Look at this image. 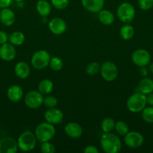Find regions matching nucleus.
Listing matches in <instances>:
<instances>
[{
	"label": "nucleus",
	"mask_w": 153,
	"mask_h": 153,
	"mask_svg": "<svg viewBox=\"0 0 153 153\" xmlns=\"http://www.w3.org/2000/svg\"><path fill=\"white\" fill-rule=\"evenodd\" d=\"M100 146L106 153H117L122 149V141L118 135L112 132L104 133L100 139Z\"/></svg>",
	"instance_id": "nucleus-1"
},
{
	"label": "nucleus",
	"mask_w": 153,
	"mask_h": 153,
	"mask_svg": "<svg viewBox=\"0 0 153 153\" xmlns=\"http://www.w3.org/2000/svg\"><path fill=\"white\" fill-rule=\"evenodd\" d=\"M146 105V95L138 91L131 94L126 102L128 110L131 113H140L145 108Z\"/></svg>",
	"instance_id": "nucleus-2"
},
{
	"label": "nucleus",
	"mask_w": 153,
	"mask_h": 153,
	"mask_svg": "<svg viewBox=\"0 0 153 153\" xmlns=\"http://www.w3.org/2000/svg\"><path fill=\"white\" fill-rule=\"evenodd\" d=\"M34 134L38 141L40 143L50 141L53 138L56 134L55 126L47 122L41 123L38 124L35 128Z\"/></svg>",
	"instance_id": "nucleus-3"
},
{
	"label": "nucleus",
	"mask_w": 153,
	"mask_h": 153,
	"mask_svg": "<svg viewBox=\"0 0 153 153\" xmlns=\"http://www.w3.org/2000/svg\"><path fill=\"white\" fill-rule=\"evenodd\" d=\"M35 134L31 131H25L21 133L17 139L19 149L22 152H31L35 148L37 144Z\"/></svg>",
	"instance_id": "nucleus-4"
},
{
	"label": "nucleus",
	"mask_w": 153,
	"mask_h": 153,
	"mask_svg": "<svg viewBox=\"0 0 153 153\" xmlns=\"http://www.w3.org/2000/svg\"><path fill=\"white\" fill-rule=\"evenodd\" d=\"M136 14V10L132 4L123 2L118 5L116 10V16L123 23H130L134 20Z\"/></svg>",
	"instance_id": "nucleus-5"
},
{
	"label": "nucleus",
	"mask_w": 153,
	"mask_h": 153,
	"mask_svg": "<svg viewBox=\"0 0 153 153\" xmlns=\"http://www.w3.org/2000/svg\"><path fill=\"white\" fill-rule=\"evenodd\" d=\"M50 58V55L47 51L44 50V49L38 50L32 56V66L35 70H43V69L46 68L47 66H49Z\"/></svg>",
	"instance_id": "nucleus-6"
},
{
	"label": "nucleus",
	"mask_w": 153,
	"mask_h": 153,
	"mask_svg": "<svg viewBox=\"0 0 153 153\" xmlns=\"http://www.w3.org/2000/svg\"><path fill=\"white\" fill-rule=\"evenodd\" d=\"M100 76L106 82H113L116 79L118 75L117 66L112 61H104L100 65Z\"/></svg>",
	"instance_id": "nucleus-7"
},
{
	"label": "nucleus",
	"mask_w": 153,
	"mask_h": 153,
	"mask_svg": "<svg viewBox=\"0 0 153 153\" xmlns=\"http://www.w3.org/2000/svg\"><path fill=\"white\" fill-rule=\"evenodd\" d=\"M44 95L38 91H31L26 94L24 102L28 108L31 109H37L43 105Z\"/></svg>",
	"instance_id": "nucleus-8"
},
{
	"label": "nucleus",
	"mask_w": 153,
	"mask_h": 153,
	"mask_svg": "<svg viewBox=\"0 0 153 153\" xmlns=\"http://www.w3.org/2000/svg\"><path fill=\"white\" fill-rule=\"evenodd\" d=\"M131 60L134 64L137 67H146L151 61V55L146 49H138L134 51L132 53Z\"/></svg>",
	"instance_id": "nucleus-9"
},
{
	"label": "nucleus",
	"mask_w": 153,
	"mask_h": 153,
	"mask_svg": "<svg viewBox=\"0 0 153 153\" xmlns=\"http://www.w3.org/2000/svg\"><path fill=\"white\" fill-rule=\"evenodd\" d=\"M124 143L130 149H136L140 147L144 142V137L142 134L138 131H128L124 135Z\"/></svg>",
	"instance_id": "nucleus-10"
},
{
	"label": "nucleus",
	"mask_w": 153,
	"mask_h": 153,
	"mask_svg": "<svg viewBox=\"0 0 153 153\" xmlns=\"http://www.w3.org/2000/svg\"><path fill=\"white\" fill-rule=\"evenodd\" d=\"M44 120L46 122L52 125H58L62 123L64 120V114L60 109L56 108H48L44 113Z\"/></svg>",
	"instance_id": "nucleus-11"
},
{
	"label": "nucleus",
	"mask_w": 153,
	"mask_h": 153,
	"mask_svg": "<svg viewBox=\"0 0 153 153\" xmlns=\"http://www.w3.org/2000/svg\"><path fill=\"white\" fill-rule=\"evenodd\" d=\"M19 149L17 140L10 137L0 139V153H15Z\"/></svg>",
	"instance_id": "nucleus-12"
},
{
	"label": "nucleus",
	"mask_w": 153,
	"mask_h": 153,
	"mask_svg": "<svg viewBox=\"0 0 153 153\" xmlns=\"http://www.w3.org/2000/svg\"><path fill=\"white\" fill-rule=\"evenodd\" d=\"M49 29L55 35H61L67 30V23L60 17H54L49 22Z\"/></svg>",
	"instance_id": "nucleus-13"
},
{
	"label": "nucleus",
	"mask_w": 153,
	"mask_h": 153,
	"mask_svg": "<svg viewBox=\"0 0 153 153\" xmlns=\"http://www.w3.org/2000/svg\"><path fill=\"white\" fill-rule=\"evenodd\" d=\"M16 55L15 46L9 42L0 45V58L4 61H13Z\"/></svg>",
	"instance_id": "nucleus-14"
},
{
	"label": "nucleus",
	"mask_w": 153,
	"mask_h": 153,
	"mask_svg": "<svg viewBox=\"0 0 153 153\" xmlns=\"http://www.w3.org/2000/svg\"><path fill=\"white\" fill-rule=\"evenodd\" d=\"M64 133L68 137L73 139L79 138L82 136L83 130L79 123L75 122L68 123L64 128Z\"/></svg>",
	"instance_id": "nucleus-15"
},
{
	"label": "nucleus",
	"mask_w": 153,
	"mask_h": 153,
	"mask_svg": "<svg viewBox=\"0 0 153 153\" xmlns=\"http://www.w3.org/2000/svg\"><path fill=\"white\" fill-rule=\"evenodd\" d=\"M104 0H81L82 5L90 13H98L104 5Z\"/></svg>",
	"instance_id": "nucleus-16"
},
{
	"label": "nucleus",
	"mask_w": 153,
	"mask_h": 153,
	"mask_svg": "<svg viewBox=\"0 0 153 153\" xmlns=\"http://www.w3.org/2000/svg\"><path fill=\"white\" fill-rule=\"evenodd\" d=\"M16 20V15L14 10L9 7L2 8L0 10V22L5 26H11Z\"/></svg>",
	"instance_id": "nucleus-17"
},
{
	"label": "nucleus",
	"mask_w": 153,
	"mask_h": 153,
	"mask_svg": "<svg viewBox=\"0 0 153 153\" xmlns=\"http://www.w3.org/2000/svg\"><path fill=\"white\" fill-rule=\"evenodd\" d=\"M7 97L10 101L13 102H18L23 97V90L20 85H11L7 91Z\"/></svg>",
	"instance_id": "nucleus-18"
},
{
	"label": "nucleus",
	"mask_w": 153,
	"mask_h": 153,
	"mask_svg": "<svg viewBox=\"0 0 153 153\" xmlns=\"http://www.w3.org/2000/svg\"><path fill=\"white\" fill-rule=\"evenodd\" d=\"M31 70L28 64L25 61H19L14 67V73L20 79H26L29 76Z\"/></svg>",
	"instance_id": "nucleus-19"
},
{
	"label": "nucleus",
	"mask_w": 153,
	"mask_h": 153,
	"mask_svg": "<svg viewBox=\"0 0 153 153\" xmlns=\"http://www.w3.org/2000/svg\"><path fill=\"white\" fill-rule=\"evenodd\" d=\"M137 91L145 94V95H148V94L152 93L153 79H152L149 77H147V76L142 78L138 84Z\"/></svg>",
	"instance_id": "nucleus-20"
},
{
	"label": "nucleus",
	"mask_w": 153,
	"mask_h": 153,
	"mask_svg": "<svg viewBox=\"0 0 153 153\" xmlns=\"http://www.w3.org/2000/svg\"><path fill=\"white\" fill-rule=\"evenodd\" d=\"M98 18L100 23L105 25H112L115 20V16L113 13L109 10H100L98 13Z\"/></svg>",
	"instance_id": "nucleus-21"
},
{
	"label": "nucleus",
	"mask_w": 153,
	"mask_h": 153,
	"mask_svg": "<svg viewBox=\"0 0 153 153\" xmlns=\"http://www.w3.org/2000/svg\"><path fill=\"white\" fill-rule=\"evenodd\" d=\"M36 10L42 16H46L51 13L52 4L46 0H38L36 3Z\"/></svg>",
	"instance_id": "nucleus-22"
},
{
	"label": "nucleus",
	"mask_w": 153,
	"mask_h": 153,
	"mask_svg": "<svg viewBox=\"0 0 153 153\" xmlns=\"http://www.w3.org/2000/svg\"><path fill=\"white\" fill-rule=\"evenodd\" d=\"M52 90H53V83L50 79H43L39 82L38 85V91L43 95H48L52 92Z\"/></svg>",
	"instance_id": "nucleus-23"
},
{
	"label": "nucleus",
	"mask_w": 153,
	"mask_h": 153,
	"mask_svg": "<svg viewBox=\"0 0 153 153\" xmlns=\"http://www.w3.org/2000/svg\"><path fill=\"white\" fill-rule=\"evenodd\" d=\"M119 34L122 39L129 40L134 35V28L130 23H124L120 28Z\"/></svg>",
	"instance_id": "nucleus-24"
},
{
	"label": "nucleus",
	"mask_w": 153,
	"mask_h": 153,
	"mask_svg": "<svg viewBox=\"0 0 153 153\" xmlns=\"http://www.w3.org/2000/svg\"><path fill=\"white\" fill-rule=\"evenodd\" d=\"M25 35L22 32L19 31H16L12 32L8 36V42L15 46H20L25 41Z\"/></svg>",
	"instance_id": "nucleus-25"
},
{
	"label": "nucleus",
	"mask_w": 153,
	"mask_h": 153,
	"mask_svg": "<svg viewBox=\"0 0 153 153\" xmlns=\"http://www.w3.org/2000/svg\"><path fill=\"white\" fill-rule=\"evenodd\" d=\"M116 122L111 117H105L100 123V128L104 133L112 132L115 129Z\"/></svg>",
	"instance_id": "nucleus-26"
},
{
	"label": "nucleus",
	"mask_w": 153,
	"mask_h": 153,
	"mask_svg": "<svg viewBox=\"0 0 153 153\" xmlns=\"http://www.w3.org/2000/svg\"><path fill=\"white\" fill-rule=\"evenodd\" d=\"M49 66L51 68V70H53V71L57 72L60 71V70L63 68L64 64H63L62 60L59 57L53 56L50 58Z\"/></svg>",
	"instance_id": "nucleus-27"
},
{
	"label": "nucleus",
	"mask_w": 153,
	"mask_h": 153,
	"mask_svg": "<svg viewBox=\"0 0 153 153\" xmlns=\"http://www.w3.org/2000/svg\"><path fill=\"white\" fill-rule=\"evenodd\" d=\"M142 119L147 123H153V106H146L141 111Z\"/></svg>",
	"instance_id": "nucleus-28"
},
{
	"label": "nucleus",
	"mask_w": 153,
	"mask_h": 153,
	"mask_svg": "<svg viewBox=\"0 0 153 153\" xmlns=\"http://www.w3.org/2000/svg\"><path fill=\"white\" fill-rule=\"evenodd\" d=\"M115 130L120 136H124L129 131V126L124 121L119 120L116 123Z\"/></svg>",
	"instance_id": "nucleus-29"
},
{
	"label": "nucleus",
	"mask_w": 153,
	"mask_h": 153,
	"mask_svg": "<svg viewBox=\"0 0 153 153\" xmlns=\"http://www.w3.org/2000/svg\"><path fill=\"white\" fill-rule=\"evenodd\" d=\"M100 65L99 63L93 61V62L89 63L87 64L86 67V73L88 76H95L98 73L100 72Z\"/></svg>",
	"instance_id": "nucleus-30"
},
{
	"label": "nucleus",
	"mask_w": 153,
	"mask_h": 153,
	"mask_svg": "<svg viewBox=\"0 0 153 153\" xmlns=\"http://www.w3.org/2000/svg\"><path fill=\"white\" fill-rule=\"evenodd\" d=\"M45 107L48 108H56L58 105V100L56 97L52 95H46V97L44 98V102Z\"/></svg>",
	"instance_id": "nucleus-31"
},
{
	"label": "nucleus",
	"mask_w": 153,
	"mask_h": 153,
	"mask_svg": "<svg viewBox=\"0 0 153 153\" xmlns=\"http://www.w3.org/2000/svg\"><path fill=\"white\" fill-rule=\"evenodd\" d=\"M40 150L43 153H54L56 152V146L50 141L43 142L40 144Z\"/></svg>",
	"instance_id": "nucleus-32"
},
{
	"label": "nucleus",
	"mask_w": 153,
	"mask_h": 153,
	"mask_svg": "<svg viewBox=\"0 0 153 153\" xmlns=\"http://www.w3.org/2000/svg\"><path fill=\"white\" fill-rule=\"evenodd\" d=\"M68 4L69 0H51V4L57 10H64Z\"/></svg>",
	"instance_id": "nucleus-33"
},
{
	"label": "nucleus",
	"mask_w": 153,
	"mask_h": 153,
	"mask_svg": "<svg viewBox=\"0 0 153 153\" xmlns=\"http://www.w3.org/2000/svg\"><path fill=\"white\" fill-rule=\"evenodd\" d=\"M138 5L142 10H148L153 7V0H138Z\"/></svg>",
	"instance_id": "nucleus-34"
},
{
	"label": "nucleus",
	"mask_w": 153,
	"mask_h": 153,
	"mask_svg": "<svg viewBox=\"0 0 153 153\" xmlns=\"http://www.w3.org/2000/svg\"><path fill=\"white\" fill-rule=\"evenodd\" d=\"M8 42V35L4 31H0V45Z\"/></svg>",
	"instance_id": "nucleus-35"
},
{
	"label": "nucleus",
	"mask_w": 153,
	"mask_h": 153,
	"mask_svg": "<svg viewBox=\"0 0 153 153\" xmlns=\"http://www.w3.org/2000/svg\"><path fill=\"white\" fill-rule=\"evenodd\" d=\"M83 152L85 153H98L99 150L94 145H88L84 149Z\"/></svg>",
	"instance_id": "nucleus-36"
},
{
	"label": "nucleus",
	"mask_w": 153,
	"mask_h": 153,
	"mask_svg": "<svg viewBox=\"0 0 153 153\" xmlns=\"http://www.w3.org/2000/svg\"><path fill=\"white\" fill-rule=\"evenodd\" d=\"M13 0H0V8H5L9 7V6L11 4Z\"/></svg>",
	"instance_id": "nucleus-37"
},
{
	"label": "nucleus",
	"mask_w": 153,
	"mask_h": 153,
	"mask_svg": "<svg viewBox=\"0 0 153 153\" xmlns=\"http://www.w3.org/2000/svg\"><path fill=\"white\" fill-rule=\"evenodd\" d=\"M146 100L147 104L149 105L150 106H153V92L146 95Z\"/></svg>",
	"instance_id": "nucleus-38"
},
{
	"label": "nucleus",
	"mask_w": 153,
	"mask_h": 153,
	"mask_svg": "<svg viewBox=\"0 0 153 153\" xmlns=\"http://www.w3.org/2000/svg\"><path fill=\"white\" fill-rule=\"evenodd\" d=\"M148 73V69L147 70L146 68V67H140V74L142 76V77H145V76H147Z\"/></svg>",
	"instance_id": "nucleus-39"
},
{
	"label": "nucleus",
	"mask_w": 153,
	"mask_h": 153,
	"mask_svg": "<svg viewBox=\"0 0 153 153\" xmlns=\"http://www.w3.org/2000/svg\"><path fill=\"white\" fill-rule=\"evenodd\" d=\"M148 71H149L152 74H153V62L149 63V64H148Z\"/></svg>",
	"instance_id": "nucleus-40"
},
{
	"label": "nucleus",
	"mask_w": 153,
	"mask_h": 153,
	"mask_svg": "<svg viewBox=\"0 0 153 153\" xmlns=\"http://www.w3.org/2000/svg\"><path fill=\"white\" fill-rule=\"evenodd\" d=\"M15 1H17V2H20V1H24V0H14Z\"/></svg>",
	"instance_id": "nucleus-41"
}]
</instances>
